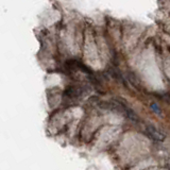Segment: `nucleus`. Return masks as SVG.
I'll return each mask as SVG.
<instances>
[{
  "mask_svg": "<svg viewBox=\"0 0 170 170\" xmlns=\"http://www.w3.org/2000/svg\"><path fill=\"white\" fill-rule=\"evenodd\" d=\"M146 130H147V133H148L154 140L163 141L165 139V134L162 132V131H159L158 129H156L154 125H148L146 127Z\"/></svg>",
  "mask_w": 170,
  "mask_h": 170,
  "instance_id": "nucleus-1",
  "label": "nucleus"
},
{
  "mask_svg": "<svg viewBox=\"0 0 170 170\" xmlns=\"http://www.w3.org/2000/svg\"><path fill=\"white\" fill-rule=\"evenodd\" d=\"M151 109L154 111V112L155 113H158V114H159V113H161V110L158 109V105H156L155 103H153V104H151Z\"/></svg>",
  "mask_w": 170,
  "mask_h": 170,
  "instance_id": "nucleus-2",
  "label": "nucleus"
}]
</instances>
